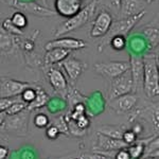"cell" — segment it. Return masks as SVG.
<instances>
[{"label":"cell","mask_w":159,"mask_h":159,"mask_svg":"<svg viewBox=\"0 0 159 159\" xmlns=\"http://www.w3.org/2000/svg\"><path fill=\"white\" fill-rule=\"evenodd\" d=\"M148 98H157L159 94L158 57L153 52L143 55V89Z\"/></svg>","instance_id":"cell-1"},{"label":"cell","mask_w":159,"mask_h":159,"mask_svg":"<svg viewBox=\"0 0 159 159\" xmlns=\"http://www.w3.org/2000/svg\"><path fill=\"white\" fill-rule=\"evenodd\" d=\"M97 7H98V0H92L91 2H89L84 9H81V11L78 14H75L70 18H67V20L61 22L55 29L54 36H64L65 34L79 30L80 28L85 25L94 15Z\"/></svg>","instance_id":"cell-2"},{"label":"cell","mask_w":159,"mask_h":159,"mask_svg":"<svg viewBox=\"0 0 159 159\" xmlns=\"http://www.w3.org/2000/svg\"><path fill=\"white\" fill-rule=\"evenodd\" d=\"M144 15H145V10H142L141 12L137 13V14H135V15L124 17V18L112 22L111 27H110V29L108 30L107 34L105 35V36H103L104 37L103 43L99 45L100 52L103 50L104 46L107 45V42H108L109 38L111 36H114V35H123V36L127 37V35L129 34V32L132 31L133 28L140 21L141 18H142Z\"/></svg>","instance_id":"cell-3"},{"label":"cell","mask_w":159,"mask_h":159,"mask_svg":"<svg viewBox=\"0 0 159 159\" xmlns=\"http://www.w3.org/2000/svg\"><path fill=\"white\" fill-rule=\"evenodd\" d=\"M129 92H133V79L130 71L127 70L111 80L108 99H116Z\"/></svg>","instance_id":"cell-4"},{"label":"cell","mask_w":159,"mask_h":159,"mask_svg":"<svg viewBox=\"0 0 159 159\" xmlns=\"http://www.w3.org/2000/svg\"><path fill=\"white\" fill-rule=\"evenodd\" d=\"M10 3L19 12L34 15L37 17H53L56 15L55 11L40 6L35 1H31V0H11Z\"/></svg>","instance_id":"cell-5"},{"label":"cell","mask_w":159,"mask_h":159,"mask_svg":"<svg viewBox=\"0 0 159 159\" xmlns=\"http://www.w3.org/2000/svg\"><path fill=\"white\" fill-rule=\"evenodd\" d=\"M94 70L103 78L112 80L125 71L129 70V63L124 61H110L106 63H98L94 65Z\"/></svg>","instance_id":"cell-6"},{"label":"cell","mask_w":159,"mask_h":159,"mask_svg":"<svg viewBox=\"0 0 159 159\" xmlns=\"http://www.w3.org/2000/svg\"><path fill=\"white\" fill-rule=\"evenodd\" d=\"M30 110L25 109L14 116H7V119L2 126L7 132L14 133L16 135H25L28 127V118L30 115Z\"/></svg>","instance_id":"cell-7"},{"label":"cell","mask_w":159,"mask_h":159,"mask_svg":"<svg viewBox=\"0 0 159 159\" xmlns=\"http://www.w3.org/2000/svg\"><path fill=\"white\" fill-rule=\"evenodd\" d=\"M32 86L27 82L9 78H0V98H17L25 88Z\"/></svg>","instance_id":"cell-8"},{"label":"cell","mask_w":159,"mask_h":159,"mask_svg":"<svg viewBox=\"0 0 159 159\" xmlns=\"http://www.w3.org/2000/svg\"><path fill=\"white\" fill-rule=\"evenodd\" d=\"M112 22H114V18L111 14L107 11H101L92 22L89 36L91 38H101L105 36L111 27Z\"/></svg>","instance_id":"cell-9"},{"label":"cell","mask_w":159,"mask_h":159,"mask_svg":"<svg viewBox=\"0 0 159 159\" xmlns=\"http://www.w3.org/2000/svg\"><path fill=\"white\" fill-rule=\"evenodd\" d=\"M61 66L71 83H75L87 68L86 63L70 55L66 57L63 61H61Z\"/></svg>","instance_id":"cell-10"},{"label":"cell","mask_w":159,"mask_h":159,"mask_svg":"<svg viewBox=\"0 0 159 159\" xmlns=\"http://www.w3.org/2000/svg\"><path fill=\"white\" fill-rule=\"evenodd\" d=\"M129 71L133 79V91L143 89V56L129 54Z\"/></svg>","instance_id":"cell-11"},{"label":"cell","mask_w":159,"mask_h":159,"mask_svg":"<svg viewBox=\"0 0 159 159\" xmlns=\"http://www.w3.org/2000/svg\"><path fill=\"white\" fill-rule=\"evenodd\" d=\"M87 47V43L84 42L79 38H73V37H57L56 39L50 40L46 43L45 49L46 51L50 49H54V48H60V49L64 50H81Z\"/></svg>","instance_id":"cell-12"},{"label":"cell","mask_w":159,"mask_h":159,"mask_svg":"<svg viewBox=\"0 0 159 159\" xmlns=\"http://www.w3.org/2000/svg\"><path fill=\"white\" fill-rule=\"evenodd\" d=\"M47 76L52 88L56 92L65 97L68 92V82L65 74L61 72L60 69L53 67V66H49V69L47 70Z\"/></svg>","instance_id":"cell-13"},{"label":"cell","mask_w":159,"mask_h":159,"mask_svg":"<svg viewBox=\"0 0 159 159\" xmlns=\"http://www.w3.org/2000/svg\"><path fill=\"white\" fill-rule=\"evenodd\" d=\"M129 145L122 139H115V138L107 137L102 134H97V145L94 147L93 151L98 152H117L118 150L125 148Z\"/></svg>","instance_id":"cell-14"},{"label":"cell","mask_w":159,"mask_h":159,"mask_svg":"<svg viewBox=\"0 0 159 159\" xmlns=\"http://www.w3.org/2000/svg\"><path fill=\"white\" fill-rule=\"evenodd\" d=\"M54 7L56 15L70 18L81 11L82 0H55Z\"/></svg>","instance_id":"cell-15"},{"label":"cell","mask_w":159,"mask_h":159,"mask_svg":"<svg viewBox=\"0 0 159 159\" xmlns=\"http://www.w3.org/2000/svg\"><path fill=\"white\" fill-rule=\"evenodd\" d=\"M126 48L129 49V54L143 56L145 53H148V46L140 32H136L135 34L126 37Z\"/></svg>","instance_id":"cell-16"},{"label":"cell","mask_w":159,"mask_h":159,"mask_svg":"<svg viewBox=\"0 0 159 159\" xmlns=\"http://www.w3.org/2000/svg\"><path fill=\"white\" fill-rule=\"evenodd\" d=\"M138 102V97L136 93L129 92L124 96L118 97L116 99L109 100V106L119 112H126L132 110Z\"/></svg>","instance_id":"cell-17"},{"label":"cell","mask_w":159,"mask_h":159,"mask_svg":"<svg viewBox=\"0 0 159 159\" xmlns=\"http://www.w3.org/2000/svg\"><path fill=\"white\" fill-rule=\"evenodd\" d=\"M18 48L17 36L9 34L0 25V53L2 54H11Z\"/></svg>","instance_id":"cell-18"},{"label":"cell","mask_w":159,"mask_h":159,"mask_svg":"<svg viewBox=\"0 0 159 159\" xmlns=\"http://www.w3.org/2000/svg\"><path fill=\"white\" fill-rule=\"evenodd\" d=\"M71 51L60 49V48H54V49L47 50L45 56H43V64L47 67L49 66H53L55 64H58L63 61L66 57L70 55Z\"/></svg>","instance_id":"cell-19"},{"label":"cell","mask_w":159,"mask_h":159,"mask_svg":"<svg viewBox=\"0 0 159 159\" xmlns=\"http://www.w3.org/2000/svg\"><path fill=\"white\" fill-rule=\"evenodd\" d=\"M139 32L143 35V37L145 38L148 46V51L152 52L153 49H156L158 47L159 43V31L158 28L156 25H145L142 30H140Z\"/></svg>","instance_id":"cell-20"},{"label":"cell","mask_w":159,"mask_h":159,"mask_svg":"<svg viewBox=\"0 0 159 159\" xmlns=\"http://www.w3.org/2000/svg\"><path fill=\"white\" fill-rule=\"evenodd\" d=\"M35 90H36V96H35V99L33 100L31 103L28 104L27 109L32 111V110L35 109H39L42 107L46 106L50 101V97L49 94L47 93L42 87L35 86Z\"/></svg>","instance_id":"cell-21"},{"label":"cell","mask_w":159,"mask_h":159,"mask_svg":"<svg viewBox=\"0 0 159 159\" xmlns=\"http://www.w3.org/2000/svg\"><path fill=\"white\" fill-rule=\"evenodd\" d=\"M120 11L122 14V18H124V17L137 14L142 10L140 9L139 0H121Z\"/></svg>","instance_id":"cell-22"},{"label":"cell","mask_w":159,"mask_h":159,"mask_svg":"<svg viewBox=\"0 0 159 159\" xmlns=\"http://www.w3.org/2000/svg\"><path fill=\"white\" fill-rule=\"evenodd\" d=\"M124 130V127L120 126V125H102L98 129V133L107 136V137L115 138V139H122Z\"/></svg>","instance_id":"cell-23"},{"label":"cell","mask_w":159,"mask_h":159,"mask_svg":"<svg viewBox=\"0 0 159 159\" xmlns=\"http://www.w3.org/2000/svg\"><path fill=\"white\" fill-rule=\"evenodd\" d=\"M144 148L145 145L141 142V140H136L135 143H133L132 145H129L127 151H129L130 155V158L140 159L143 156V153H144Z\"/></svg>","instance_id":"cell-24"},{"label":"cell","mask_w":159,"mask_h":159,"mask_svg":"<svg viewBox=\"0 0 159 159\" xmlns=\"http://www.w3.org/2000/svg\"><path fill=\"white\" fill-rule=\"evenodd\" d=\"M107 43L116 51H122L126 48V37L123 35H114L108 39Z\"/></svg>","instance_id":"cell-25"},{"label":"cell","mask_w":159,"mask_h":159,"mask_svg":"<svg viewBox=\"0 0 159 159\" xmlns=\"http://www.w3.org/2000/svg\"><path fill=\"white\" fill-rule=\"evenodd\" d=\"M10 20L12 21V24L16 28H18L20 30H24L27 28L28 25V18L25 16V13L22 12H15L14 14L10 17Z\"/></svg>","instance_id":"cell-26"},{"label":"cell","mask_w":159,"mask_h":159,"mask_svg":"<svg viewBox=\"0 0 159 159\" xmlns=\"http://www.w3.org/2000/svg\"><path fill=\"white\" fill-rule=\"evenodd\" d=\"M27 106L28 104L22 102L21 100H16L14 103H12L7 107L4 112L7 114V116H14V115H17L19 112L24 111L25 109H27Z\"/></svg>","instance_id":"cell-27"},{"label":"cell","mask_w":159,"mask_h":159,"mask_svg":"<svg viewBox=\"0 0 159 159\" xmlns=\"http://www.w3.org/2000/svg\"><path fill=\"white\" fill-rule=\"evenodd\" d=\"M60 159H111V158L93 151V153H82V154H78V155L68 156V157H63Z\"/></svg>","instance_id":"cell-28"},{"label":"cell","mask_w":159,"mask_h":159,"mask_svg":"<svg viewBox=\"0 0 159 159\" xmlns=\"http://www.w3.org/2000/svg\"><path fill=\"white\" fill-rule=\"evenodd\" d=\"M1 27L3 28L4 30L7 31L9 34L13 35V36H21V35H24V31L18 29V28H16L14 25L12 24V21L10 20V18H6L3 20V22H2Z\"/></svg>","instance_id":"cell-29"},{"label":"cell","mask_w":159,"mask_h":159,"mask_svg":"<svg viewBox=\"0 0 159 159\" xmlns=\"http://www.w3.org/2000/svg\"><path fill=\"white\" fill-rule=\"evenodd\" d=\"M35 96H36V90H35V86H30L28 88H25L24 91L20 94V100L25 103L29 104L33 100L35 99Z\"/></svg>","instance_id":"cell-30"},{"label":"cell","mask_w":159,"mask_h":159,"mask_svg":"<svg viewBox=\"0 0 159 159\" xmlns=\"http://www.w3.org/2000/svg\"><path fill=\"white\" fill-rule=\"evenodd\" d=\"M34 124L38 129H45V127H47L50 124V120L47 115L39 112V114H37L34 117Z\"/></svg>","instance_id":"cell-31"},{"label":"cell","mask_w":159,"mask_h":159,"mask_svg":"<svg viewBox=\"0 0 159 159\" xmlns=\"http://www.w3.org/2000/svg\"><path fill=\"white\" fill-rule=\"evenodd\" d=\"M122 140L124 141L127 145H132L133 143H135L136 140H137V135H136L132 129H125L122 136Z\"/></svg>","instance_id":"cell-32"},{"label":"cell","mask_w":159,"mask_h":159,"mask_svg":"<svg viewBox=\"0 0 159 159\" xmlns=\"http://www.w3.org/2000/svg\"><path fill=\"white\" fill-rule=\"evenodd\" d=\"M60 133H61L60 129H58L55 125H48L47 129H46V135H47V137L51 140L56 139V138L58 137V135H60Z\"/></svg>","instance_id":"cell-33"},{"label":"cell","mask_w":159,"mask_h":159,"mask_svg":"<svg viewBox=\"0 0 159 159\" xmlns=\"http://www.w3.org/2000/svg\"><path fill=\"white\" fill-rule=\"evenodd\" d=\"M16 98H0V112L6 111V109L12 103L16 101Z\"/></svg>","instance_id":"cell-34"},{"label":"cell","mask_w":159,"mask_h":159,"mask_svg":"<svg viewBox=\"0 0 159 159\" xmlns=\"http://www.w3.org/2000/svg\"><path fill=\"white\" fill-rule=\"evenodd\" d=\"M114 159H132V158H130V155L129 151H127V148H121V150H118L116 154H115Z\"/></svg>","instance_id":"cell-35"},{"label":"cell","mask_w":159,"mask_h":159,"mask_svg":"<svg viewBox=\"0 0 159 159\" xmlns=\"http://www.w3.org/2000/svg\"><path fill=\"white\" fill-rule=\"evenodd\" d=\"M9 156V150L6 147L0 145V159H7Z\"/></svg>","instance_id":"cell-36"},{"label":"cell","mask_w":159,"mask_h":159,"mask_svg":"<svg viewBox=\"0 0 159 159\" xmlns=\"http://www.w3.org/2000/svg\"><path fill=\"white\" fill-rule=\"evenodd\" d=\"M109 2L115 10H120V7H121V0H109Z\"/></svg>","instance_id":"cell-37"},{"label":"cell","mask_w":159,"mask_h":159,"mask_svg":"<svg viewBox=\"0 0 159 159\" xmlns=\"http://www.w3.org/2000/svg\"><path fill=\"white\" fill-rule=\"evenodd\" d=\"M7 119V114L4 111L0 112V126H2V124L4 123V121H6Z\"/></svg>","instance_id":"cell-38"},{"label":"cell","mask_w":159,"mask_h":159,"mask_svg":"<svg viewBox=\"0 0 159 159\" xmlns=\"http://www.w3.org/2000/svg\"><path fill=\"white\" fill-rule=\"evenodd\" d=\"M140 159H159V156H147V157H141Z\"/></svg>","instance_id":"cell-39"},{"label":"cell","mask_w":159,"mask_h":159,"mask_svg":"<svg viewBox=\"0 0 159 159\" xmlns=\"http://www.w3.org/2000/svg\"><path fill=\"white\" fill-rule=\"evenodd\" d=\"M151 1H153V0H148V3H150Z\"/></svg>","instance_id":"cell-40"},{"label":"cell","mask_w":159,"mask_h":159,"mask_svg":"<svg viewBox=\"0 0 159 159\" xmlns=\"http://www.w3.org/2000/svg\"><path fill=\"white\" fill-rule=\"evenodd\" d=\"M7 1H9V2H10V1H11V0H7Z\"/></svg>","instance_id":"cell-41"}]
</instances>
